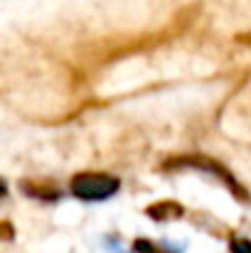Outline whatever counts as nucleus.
I'll return each mask as SVG.
<instances>
[{"mask_svg": "<svg viewBox=\"0 0 251 253\" xmlns=\"http://www.w3.org/2000/svg\"><path fill=\"white\" fill-rule=\"evenodd\" d=\"M133 249H136V253H165L160 246H155V244L148 241V239H138V241L133 244Z\"/></svg>", "mask_w": 251, "mask_h": 253, "instance_id": "39448f33", "label": "nucleus"}, {"mask_svg": "<svg viewBox=\"0 0 251 253\" xmlns=\"http://www.w3.org/2000/svg\"><path fill=\"white\" fill-rule=\"evenodd\" d=\"M72 194L84 202H103L111 199L121 189V179L106 172H79L72 177Z\"/></svg>", "mask_w": 251, "mask_h": 253, "instance_id": "f257e3e1", "label": "nucleus"}, {"mask_svg": "<svg viewBox=\"0 0 251 253\" xmlns=\"http://www.w3.org/2000/svg\"><path fill=\"white\" fill-rule=\"evenodd\" d=\"M232 253H251V241L234 239V241H232Z\"/></svg>", "mask_w": 251, "mask_h": 253, "instance_id": "423d86ee", "label": "nucleus"}, {"mask_svg": "<svg viewBox=\"0 0 251 253\" xmlns=\"http://www.w3.org/2000/svg\"><path fill=\"white\" fill-rule=\"evenodd\" d=\"M182 168H195V169H204V172H209V174H214V177H219L222 182H227L232 189H234V194L237 197H242V199H247V194H244V189L237 184V179L227 172V169L222 168L219 163H214L212 158H204V155H182V158H172V160H167L163 169H182Z\"/></svg>", "mask_w": 251, "mask_h": 253, "instance_id": "f03ea898", "label": "nucleus"}, {"mask_svg": "<svg viewBox=\"0 0 251 253\" xmlns=\"http://www.w3.org/2000/svg\"><path fill=\"white\" fill-rule=\"evenodd\" d=\"M5 194H7V184L0 179V197H5Z\"/></svg>", "mask_w": 251, "mask_h": 253, "instance_id": "6e6552de", "label": "nucleus"}, {"mask_svg": "<svg viewBox=\"0 0 251 253\" xmlns=\"http://www.w3.org/2000/svg\"><path fill=\"white\" fill-rule=\"evenodd\" d=\"M22 189L35 197V199H45V202H54L59 197V189L52 187V184H45V182H32V179H25L22 182Z\"/></svg>", "mask_w": 251, "mask_h": 253, "instance_id": "20e7f679", "label": "nucleus"}, {"mask_svg": "<svg viewBox=\"0 0 251 253\" xmlns=\"http://www.w3.org/2000/svg\"><path fill=\"white\" fill-rule=\"evenodd\" d=\"M148 216L155 219V221H172V219H180L182 216V207L177 202H158V204H151L148 209Z\"/></svg>", "mask_w": 251, "mask_h": 253, "instance_id": "7ed1b4c3", "label": "nucleus"}, {"mask_svg": "<svg viewBox=\"0 0 251 253\" xmlns=\"http://www.w3.org/2000/svg\"><path fill=\"white\" fill-rule=\"evenodd\" d=\"M0 236L2 239H12V226L10 224H0Z\"/></svg>", "mask_w": 251, "mask_h": 253, "instance_id": "0eeeda50", "label": "nucleus"}]
</instances>
